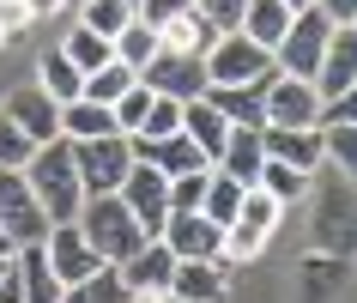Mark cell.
Returning <instances> with one entry per match:
<instances>
[{
	"label": "cell",
	"instance_id": "obj_1",
	"mask_svg": "<svg viewBox=\"0 0 357 303\" xmlns=\"http://www.w3.org/2000/svg\"><path fill=\"white\" fill-rule=\"evenodd\" d=\"M24 182H31V194H37V207L49 212V225H73L79 207H85V189H79L73 146H67V140L37 146V158L24 164Z\"/></svg>",
	"mask_w": 357,
	"mask_h": 303
},
{
	"label": "cell",
	"instance_id": "obj_2",
	"mask_svg": "<svg viewBox=\"0 0 357 303\" xmlns=\"http://www.w3.org/2000/svg\"><path fill=\"white\" fill-rule=\"evenodd\" d=\"M73 225L85 230V243H91L109 267H121L128 255H139V249H146V230L133 225V212L121 207V194H97V200H85Z\"/></svg>",
	"mask_w": 357,
	"mask_h": 303
},
{
	"label": "cell",
	"instance_id": "obj_3",
	"mask_svg": "<svg viewBox=\"0 0 357 303\" xmlns=\"http://www.w3.org/2000/svg\"><path fill=\"white\" fill-rule=\"evenodd\" d=\"M273 79H279L273 55H266V49H255L243 31L218 37V49L206 55V85H248V91H266Z\"/></svg>",
	"mask_w": 357,
	"mask_h": 303
},
{
	"label": "cell",
	"instance_id": "obj_4",
	"mask_svg": "<svg viewBox=\"0 0 357 303\" xmlns=\"http://www.w3.org/2000/svg\"><path fill=\"white\" fill-rule=\"evenodd\" d=\"M73 170H79L85 200H97V194H121V182H128V170H133L128 133H109V140H85V146H73Z\"/></svg>",
	"mask_w": 357,
	"mask_h": 303
},
{
	"label": "cell",
	"instance_id": "obj_5",
	"mask_svg": "<svg viewBox=\"0 0 357 303\" xmlns=\"http://www.w3.org/2000/svg\"><path fill=\"white\" fill-rule=\"evenodd\" d=\"M339 24H327V13H297L291 19V31H284V43L273 49V67H279L284 79H309L315 85V67H321V55H327V37H333Z\"/></svg>",
	"mask_w": 357,
	"mask_h": 303
},
{
	"label": "cell",
	"instance_id": "obj_6",
	"mask_svg": "<svg viewBox=\"0 0 357 303\" xmlns=\"http://www.w3.org/2000/svg\"><path fill=\"white\" fill-rule=\"evenodd\" d=\"M151 97H169V103H200L206 97V61L200 55H176V49H158L151 67L139 73Z\"/></svg>",
	"mask_w": 357,
	"mask_h": 303
},
{
	"label": "cell",
	"instance_id": "obj_7",
	"mask_svg": "<svg viewBox=\"0 0 357 303\" xmlns=\"http://www.w3.org/2000/svg\"><path fill=\"white\" fill-rule=\"evenodd\" d=\"M0 230H6L19 249H31V243L49 237V212L37 207V194H31L24 170H0Z\"/></svg>",
	"mask_w": 357,
	"mask_h": 303
},
{
	"label": "cell",
	"instance_id": "obj_8",
	"mask_svg": "<svg viewBox=\"0 0 357 303\" xmlns=\"http://www.w3.org/2000/svg\"><path fill=\"white\" fill-rule=\"evenodd\" d=\"M121 207L133 212V225L146 230V243H158L169 225V176H158L151 164H133L121 182Z\"/></svg>",
	"mask_w": 357,
	"mask_h": 303
},
{
	"label": "cell",
	"instance_id": "obj_9",
	"mask_svg": "<svg viewBox=\"0 0 357 303\" xmlns=\"http://www.w3.org/2000/svg\"><path fill=\"white\" fill-rule=\"evenodd\" d=\"M43 255H49V273H55L61 291H67V285H85L91 273H103V267H109L91 243H85V230H79V225H49Z\"/></svg>",
	"mask_w": 357,
	"mask_h": 303
},
{
	"label": "cell",
	"instance_id": "obj_10",
	"mask_svg": "<svg viewBox=\"0 0 357 303\" xmlns=\"http://www.w3.org/2000/svg\"><path fill=\"white\" fill-rule=\"evenodd\" d=\"M266 110V128H321V115H327V103H321V91L309 85V79H273L261 97Z\"/></svg>",
	"mask_w": 357,
	"mask_h": 303
},
{
	"label": "cell",
	"instance_id": "obj_11",
	"mask_svg": "<svg viewBox=\"0 0 357 303\" xmlns=\"http://www.w3.org/2000/svg\"><path fill=\"white\" fill-rule=\"evenodd\" d=\"M121 273V285H128L133 303H169V279H176V255H169L164 243H146L139 255H128V261L115 267Z\"/></svg>",
	"mask_w": 357,
	"mask_h": 303
},
{
	"label": "cell",
	"instance_id": "obj_12",
	"mask_svg": "<svg viewBox=\"0 0 357 303\" xmlns=\"http://www.w3.org/2000/svg\"><path fill=\"white\" fill-rule=\"evenodd\" d=\"M0 115H6V121H13V128L31 140V146H55V140H61V103H55V97H43L37 85H19V91H6Z\"/></svg>",
	"mask_w": 357,
	"mask_h": 303
},
{
	"label": "cell",
	"instance_id": "obj_13",
	"mask_svg": "<svg viewBox=\"0 0 357 303\" xmlns=\"http://www.w3.org/2000/svg\"><path fill=\"white\" fill-rule=\"evenodd\" d=\"M158 243L176 255V261H225V230L200 219V212H169V225Z\"/></svg>",
	"mask_w": 357,
	"mask_h": 303
},
{
	"label": "cell",
	"instance_id": "obj_14",
	"mask_svg": "<svg viewBox=\"0 0 357 303\" xmlns=\"http://www.w3.org/2000/svg\"><path fill=\"white\" fill-rule=\"evenodd\" d=\"M351 85H357V24H339L315 67V91H321V103H339Z\"/></svg>",
	"mask_w": 357,
	"mask_h": 303
},
{
	"label": "cell",
	"instance_id": "obj_15",
	"mask_svg": "<svg viewBox=\"0 0 357 303\" xmlns=\"http://www.w3.org/2000/svg\"><path fill=\"white\" fill-rule=\"evenodd\" d=\"M128 146H133V164H151V170L169 176V182H176V176H200V170H212L188 133H169V140H128Z\"/></svg>",
	"mask_w": 357,
	"mask_h": 303
},
{
	"label": "cell",
	"instance_id": "obj_16",
	"mask_svg": "<svg viewBox=\"0 0 357 303\" xmlns=\"http://www.w3.org/2000/svg\"><path fill=\"white\" fill-rule=\"evenodd\" d=\"M261 146L273 164H291L297 176H315L327 164V146H321V128H261Z\"/></svg>",
	"mask_w": 357,
	"mask_h": 303
},
{
	"label": "cell",
	"instance_id": "obj_17",
	"mask_svg": "<svg viewBox=\"0 0 357 303\" xmlns=\"http://www.w3.org/2000/svg\"><path fill=\"white\" fill-rule=\"evenodd\" d=\"M230 297V267L225 261H176L169 303H225Z\"/></svg>",
	"mask_w": 357,
	"mask_h": 303
},
{
	"label": "cell",
	"instance_id": "obj_18",
	"mask_svg": "<svg viewBox=\"0 0 357 303\" xmlns=\"http://www.w3.org/2000/svg\"><path fill=\"white\" fill-rule=\"evenodd\" d=\"M261 164H266V146H261V133H248V128H230V140H225V152H218V164H212V170H225L230 182L255 189V182H261Z\"/></svg>",
	"mask_w": 357,
	"mask_h": 303
},
{
	"label": "cell",
	"instance_id": "obj_19",
	"mask_svg": "<svg viewBox=\"0 0 357 303\" xmlns=\"http://www.w3.org/2000/svg\"><path fill=\"white\" fill-rule=\"evenodd\" d=\"M261 97H266V91H248V85H206V103L225 115L230 128H248V133H261V128H266Z\"/></svg>",
	"mask_w": 357,
	"mask_h": 303
},
{
	"label": "cell",
	"instance_id": "obj_20",
	"mask_svg": "<svg viewBox=\"0 0 357 303\" xmlns=\"http://www.w3.org/2000/svg\"><path fill=\"white\" fill-rule=\"evenodd\" d=\"M284 31H291V6H284V0H248L243 6V37L255 43V49L273 55L284 43Z\"/></svg>",
	"mask_w": 357,
	"mask_h": 303
},
{
	"label": "cell",
	"instance_id": "obj_21",
	"mask_svg": "<svg viewBox=\"0 0 357 303\" xmlns=\"http://www.w3.org/2000/svg\"><path fill=\"white\" fill-rule=\"evenodd\" d=\"M182 133L200 146V158H206V164H218V152H225V140H230V121L212 110L206 97H200V103H182Z\"/></svg>",
	"mask_w": 357,
	"mask_h": 303
},
{
	"label": "cell",
	"instance_id": "obj_22",
	"mask_svg": "<svg viewBox=\"0 0 357 303\" xmlns=\"http://www.w3.org/2000/svg\"><path fill=\"white\" fill-rule=\"evenodd\" d=\"M109 133H121L115 128V110H103V103H67L61 110V140L67 146H85V140H109Z\"/></svg>",
	"mask_w": 357,
	"mask_h": 303
},
{
	"label": "cell",
	"instance_id": "obj_23",
	"mask_svg": "<svg viewBox=\"0 0 357 303\" xmlns=\"http://www.w3.org/2000/svg\"><path fill=\"white\" fill-rule=\"evenodd\" d=\"M37 91H43V97H55L61 110H67V103H79V91H85V73H79V67L61 55V49H49V55L37 61Z\"/></svg>",
	"mask_w": 357,
	"mask_h": 303
},
{
	"label": "cell",
	"instance_id": "obj_24",
	"mask_svg": "<svg viewBox=\"0 0 357 303\" xmlns=\"http://www.w3.org/2000/svg\"><path fill=\"white\" fill-rule=\"evenodd\" d=\"M158 43H164V49H176V55H200V61H206L212 49H218V31H212L200 13H188V19H169L164 31H158Z\"/></svg>",
	"mask_w": 357,
	"mask_h": 303
},
{
	"label": "cell",
	"instance_id": "obj_25",
	"mask_svg": "<svg viewBox=\"0 0 357 303\" xmlns=\"http://www.w3.org/2000/svg\"><path fill=\"white\" fill-rule=\"evenodd\" d=\"M128 24H133V0H79V31L115 43Z\"/></svg>",
	"mask_w": 357,
	"mask_h": 303
},
{
	"label": "cell",
	"instance_id": "obj_26",
	"mask_svg": "<svg viewBox=\"0 0 357 303\" xmlns=\"http://www.w3.org/2000/svg\"><path fill=\"white\" fill-rule=\"evenodd\" d=\"M133 85H139V73H133V67H121V61H109V67L85 73V91H79V97H85V103H103V110H115V103H121Z\"/></svg>",
	"mask_w": 357,
	"mask_h": 303
},
{
	"label": "cell",
	"instance_id": "obj_27",
	"mask_svg": "<svg viewBox=\"0 0 357 303\" xmlns=\"http://www.w3.org/2000/svg\"><path fill=\"white\" fill-rule=\"evenodd\" d=\"M19 279H24V303H61V285H55V273H49L43 243L19 249Z\"/></svg>",
	"mask_w": 357,
	"mask_h": 303
},
{
	"label": "cell",
	"instance_id": "obj_28",
	"mask_svg": "<svg viewBox=\"0 0 357 303\" xmlns=\"http://www.w3.org/2000/svg\"><path fill=\"white\" fill-rule=\"evenodd\" d=\"M243 182H230L225 170H212L206 176V207H200V219H212L218 230H230V219H236V207H243Z\"/></svg>",
	"mask_w": 357,
	"mask_h": 303
},
{
	"label": "cell",
	"instance_id": "obj_29",
	"mask_svg": "<svg viewBox=\"0 0 357 303\" xmlns=\"http://www.w3.org/2000/svg\"><path fill=\"white\" fill-rule=\"evenodd\" d=\"M109 49H115V61H121V67H133V73H146V67H151V55H158L164 43H158V31H151V24H139V19H133L128 31H121V37L109 43Z\"/></svg>",
	"mask_w": 357,
	"mask_h": 303
},
{
	"label": "cell",
	"instance_id": "obj_30",
	"mask_svg": "<svg viewBox=\"0 0 357 303\" xmlns=\"http://www.w3.org/2000/svg\"><path fill=\"white\" fill-rule=\"evenodd\" d=\"M255 189H261L266 200L284 212L291 200H303V194H309V176H297L291 164H273V158H266V164H261V182H255Z\"/></svg>",
	"mask_w": 357,
	"mask_h": 303
},
{
	"label": "cell",
	"instance_id": "obj_31",
	"mask_svg": "<svg viewBox=\"0 0 357 303\" xmlns=\"http://www.w3.org/2000/svg\"><path fill=\"white\" fill-rule=\"evenodd\" d=\"M61 55L73 61L79 73H97V67H109V61H115V49H109V37H91V31H79V24H73L67 43H61Z\"/></svg>",
	"mask_w": 357,
	"mask_h": 303
},
{
	"label": "cell",
	"instance_id": "obj_32",
	"mask_svg": "<svg viewBox=\"0 0 357 303\" xmlns=\"http://www.w3.org/2000/svg\"><path fill=\"white\" fill-rule=\"evenodd\" d=\"M61 303H133V297H128V285H121V273L103 267V273H91L85 285H67Z\"/></svg>",
	"mask_w": 357,
	"mask_h": 303
},
{
	"label": "cell",
	"instance_id": "obj_33",
	"mask_svg": "<svg viewBox=\"0 0 357 303\" xmlns=\"http://www.w3.org/2000/svg\"><path fill=\"white\" fill-rule=\"evenodd\" d=\"M169 133H182V103L151 97V115L139 121V133H133V140H169Z\"/></svg>",
	"mask_w": 357,
	"mask_h": 303
},
{
	"label": "cell",
	"instance_id": "obj_34",
	"mask_svg": "<svg viewBox=\"0 0 357 303\" xmlns=\"http://www.w3.org/2000/svg\"><path fill=\"white\" fill-rule=\"evenodd\" d=\"M243 6L248 0H194V13L218 31V37H230V31H243Z\"/></svg>",
	"mask_w": 357,
	"mask_h": 303
},
{
	"label": "cell",
	"instance_id": "obj_35",
	"mask_svg": "<svg viewBox=\"0 0 357 303\" xmlns=\"http://www.w3.org/2000/svg\"><path fill=\"white\" fill-rule=\"evenodd\" d=\"M321 146H327V158L357 182V128H321Z\"/></svg>",
	"mask_w": 357,
	"mask_h": 303
},
{
	"label": "cell",
	"instance_id": "obj_36",
	"mask_svg": "<svg viewBox=\"0 0 357 303\" xmlns=\"http://www.w3.org/2000/svg\"><path fill=\"white\" fill-rule=\"evenodd\" d=\"M31 158H37V146H31V140H24V133L13 128V121L0 115V170H24Z\"/></svg>",
	"mask_w": 357,
	"mask_h": 303
},
{
	"label": "cell",
	"instance_id": "obj_37",
	"mask_svg": "<svg viewBox=\"0 0 357 303\" xmlns=\"http://www.w3.org/2000/svg\"><path fill=\"white\" fill-rule=\"evenodd\" d=\"M206 176H212V170L176 176V182H169V212H200V207H206Z\"/></svg>",
	"mask_w": 357,
	"mask_h": 303
},
{
	"label": "cell",
	"instance_id": "obj_38",
	"mask_svg": "<svg viewBox=\"0 0 357 303\" xmlns=\"http://www.w3.org/2000/svg\"><path fill=\"white\" fill-rule=\"evenodd\" d=\"M188 13H194V0H139L133 6V19L151 24V31H164L169 19H188Z\"/></svg>",
	"mask_w": 357,
	"mask_h": 303
},
{
	"label": "cell",
	"instance_id": "obj_39",
	"mask_svg": "<svg viewBox=\"0 0 357 303\" xmlns=\"http://www.w3.org/2000/svg\"><path fill=\"white\" fill-rule=\"evenodd\" d=\"M146 115H151V91H146V85H133V91L121 97V103H115V128H121V133H128V140H133Z\"/></svg>",
	"mask_w": 357,
	"mask_h": 303
},
{
	"label": "cell",
	"instance_id": "obj_40",
	"mask_svg": "<svg viewBox=\"0 0 357 303\" xmlns=\"http://www.w3.org/2000/svg\"><path fill=\"white\" fill-rule=\"evenodd\" d=\"M31 19H37V13H31V0H0V37H19Z\"/></svg>",
	"mask_w": 357,
	"mask_h": 303
},
{
	"label": "cell",
	"instance_id": "obj_41",
	"mask_svg": "<svg viewBox=\"0 0 357 303\" xmlns=\"http://www.w3.org/2000/svg\"><path fill=\"white\" fill-rule=\"evenodd\" d=\"M321 128H357V85L339 103H327V115H321Z\"/></svg>",
	"mask_w": 357,
	"mask_h": 303
},
{
	"label": "cell",
	"instance_id": "obj_42",
	"mask_svg": "<svg viewBox=\"0 0 357 303\" xmlns=\"http://www.w3.org/2000/svg\"><path fill=\"white\" fill-rule=\"evenodd\" d=\"M315 13H327V24H357V0H315Z\"/></svg>",
	"mask_w": 357,
	"mask_h": 303
},
{
	"label": "cell",
	"instance_id": "obj_43",
	"mask_svg": "<svg viewBox=\"0 0 357 303\" xmlns=\"http://www.w3.org/2000/svg\"><path fill=\"white\" fill-rule=\"evenodd\" d=\"M0 303H24V279H19V255L6 267V279H0Z\"/></svg>",
	"mask_w": 357,
	"mask_h": 303
},
{
	"label": "cell",
	"instance_id": "obj_44",
	"mask_svg": "<svg viewBox=\"0 0 357 303\" xmlns=\"http://www.w3.org/2000/svg\"><path fill=\"white\" fill-rule=\"evenodd\" d=\"M61 6H67V0H31V13H37V19H43V13H61Z\"/></svg>",
	"mask_w": 357,
	"mask_h": 303
},
{
	"label": "cell",
	"instance_id": "obj_45",
	"mask_svg": "<svg viewBox=\"0 0 357 303\" xmlns=\"http://www.w3.org/2000/svg\"><path fill=\"white\" fill-rule=\"evenodd\" d=\"M13 255H19V243H13V237L0 230V261H13Z\"/></svg>",
	"mask_w": 357,
	"mask_h": 303
},
{
	"label": "cell",
	"instance_id": "obj_46",
	"mask_svg": "<svg viewBox=\"0 0 357 303\" xmlns=\"http://www.w3.org/2000/svg\"><path fill=\"white\" fill-rule=\"evenodd\" d=\"M284 6H291V19H297V13H309V6H315V0H284Z\"/></svg>",
	"mask_w": 357,
	"mask_h": 303
},
{
	"label": "cell",
	"instance_id": "obj_47",
	"mask_svg": "<svg viewBox=\"0 0 357 303\" xmlns=\"http://www.w3.org/2000/svg\"><path fill=\"white\" fill-rule=\"evenodd\" d=\"M6 267H13V261H0V279H6Z\"/></svg>",
	"mask_w": 357,
	"mask_h": 303
},
{
	"label": "cell",
	"instance_id": "obj_48",
	"mask_svg": "<svg viewBox=\"0 0 357 303\" xmlns=\"http://www.w3.org/2000/svg\"><path fill=\"white\" fill-rule=\"evenodd\" d=\"M0 49H6V37H0Z\"/></svg>",
	"mask_w": 357,
	"mask_h": 303
}]
</instances>
